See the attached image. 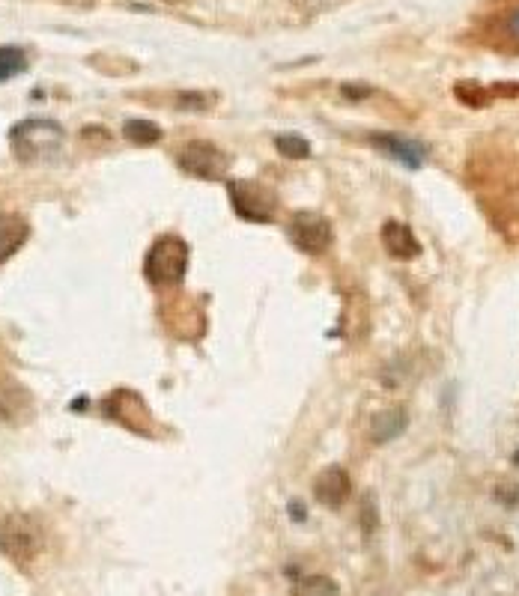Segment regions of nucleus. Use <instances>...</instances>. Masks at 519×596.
<instances>
[{"instance_id": "nucleus-1", "label": "nucleus", "mask_w": 519, "mask_h": 596, "mask_svg": "<svg viewBox=\"0 0 519 596\" xmlns=\"http://www.w3.org/2000/svg\"><path fill=\"white\" fill-rule=\"evenodd\" d=\"M188 272V245L179 236H159L147 251L144 274L156 286H173L179 284Z\"/></svg>"}, {"instance_id": "nucleus-2", "label": "nucleus", "mask_w": 519, "mask_h": 596, "mask_svg": "<svg viewBox=\"0 0 519 596\" xmlns=\"http://www.w3.org/2000/svg\"><path fill=\"white\" fill-rule=\"evenodd\" d=\"M0 552L18 567L34 561L43 552V528H39V522L27 516V513H9L0 522Z\"/></svg>"}, {"instance_id": "nucleus-3", "label": "nucleus", "mask_w": 519, "mask_h": 596, "mask_svg": "<svg viewBox=\"0 0 519 596\" xmlns=\"http://www.w3.org/2000/svg\"><path fill=\"white\" fill-rule=\"evenodd\" d=\"M13 149L18 161H43L51 159L63 143V129L51 120H24L13 129Z\"/></svg>"}, {"instance_id": "nucleus-4", "label": "nucleus", "mask_w": 519, "mask_h": 596, "mask_svg": "<svg viewBox=\"0 0 519 596\" xmlns=\"http://www.w3.org/2000/svg\"><path fill=\"white\" fill-rule=\"evenodd\" d=\"M227 194L233 209L242 221L251 224H269L278 212V194L272 188H266L263 182L254 179H233L227 182Z\"/></svg>"}, {"instance_id": "nucleus-5", "label": "nucleus", "mask_w": 519, "mask_h": 596, "mask_svg": "<svg viewBox=\"0 0 519 596\" xmlns=\"http://www.w3.org/2000/svg\"><path fill=\"white\" fill-rule=\"evenodd\" d=\"M287 236H290V242L308 256L325 254L334 242L332 224L320 212H296L287 224Z\"/></svg>"}, {"instance_id": "nucleus-6", "label": "nucleus", "mask_w": 519, "mask_h": 596, "mask_svg": "<svg viewBox=\"0 0 519 596\" xmlns=\"http://www.w3.org/2000/svg\"><path fill=\"white\" fill-rule=\"evenodd\" d=\"M177 164L182 173L197 179H224V173L230 170V159L224 156V149H218L216 143L209 140H195L186 143L177 152Z\"/></svg>"}, {"instance_id": "nucleus-7", "label": "nucleus", "mask_w": 519, "mask_h": 596, "mask_svg": "<svg viewBox=\"0 0 519 596\" xmlns=\"http://www.w3.org/2000/svg\"><path fill=\"white\" fill-rule=\"evenodd\" d=\"M105 412H108V418H114L117 424H123L126 429H131V433L147 436L149 429H152L147 403L135 394V390H129V388H120V390H114V394L105 399Z\"/></svg>"}, {"instance_id": "nucleus-8", "label": "nucleus", "mask_w": 519, "mask_h": 596, "mask_svg": "<svg viewBox=\"0 0 519 596\" xmlns=\"http://www.w3.org/2000/svg\"><path fill=\"white\" fill-rule=\"evenodd\" d=\"M352 492V480L346 475V468L341 466H329L322 468L317 480H313V498L320 501L322 507H341Z\"/></svg>"}, {"instance_id": "nucleus-9", "label": "nucleus", "mask_w": 519, "mask_h": 596, "mask_svg": "<svg viewBox=\"0 0 519 596\" xmlns=\"http://www.w3.org/2000/svg\"><path fill=\"white\" fill-rule=\"evenodd\" d=\"M380 239H382V248L389 251L394 260H415L421 254V242L415 239V233L406 227L403 221H385L382 230H380Z\"/></svg>"}, {"instance_id": "nucleus-10", "label": "nucleus", "mask_w": 519, "mask_h": 596, "mask_svg": "<svg viewBox=\"0 0 519 596\" xmlns=\"http://www.w3.org/2000/svg\"><path fill=\"white\" fill-rule=\"evenodd\" d=\"M370 140L385 152V156L397 159L403 168H409V170H418L424 164V159H427L424 147L421 143H415V140H406V138H397V135H370Z\"/></svg>"}, {"instance_id": "nucleus-11", "label": "nucleus", "mask_w": 519, "mask_h": 596, "mask_svg": "<svg viewBox=\"0 0 519 596\" xmlns=\"http://www.w3.org/2000/svg\"><path fill=\"white\" fill-rule=\"evenodd\" d=\"M34 409L27 388L15 379H0V418L6 420H24Z\"/></svg>"}, {"instance_id": "nucleus-12", "label": "nucleus", "mask_w": 519, "mask_h": 596, "mask_svg": "<svg viewBox=\"0 0 519 596\" xmlns=\"http://www.w3.org/2000/svg\"><path fill=\"white\" fill-rule=\"evenodd\" d=\"M27 236H30V227L22 215L0 212V263H6L9 256H15L22 251Z\"/></svg>"}, {"instance_id": "nucleus-13", "label": "nucleus", "mask_w": 519, "mask_h": 596, "mask_svg": "<svg viewBox=\"0 0 519 596\" xmlns=\"http://www.w3.org/2000/svg\"><path fill=\"white\" fill-rule=\"evenodd\" d=\"M406 424H409L406 409H385V412H380L370 420V436L373 441H391L403 433Z\"/></svg>"}, {"instance_id": "nucleus-14", "label": "nucleus", "mask_w": 519, "mask_h": 596, "mask_svg": "<svg viewBox=\"0 0 519 596\" xmlns=\"http://www.w3.org/2000/svg\"><path fill=\"white\" fill-rule=\"evenodd\" d=\"M123 135H126V140L138 143V147H149V143L161 140V129L149 120H129L123 126Z\"/></svg>"}, {"instance_id": "nucleus-15", "label": "nucleus", "mask_w": 519, "mask_h": 596, "mask_svg": "<svg viewBox=\"0 0 519 596\" xmlns=\"http://www.w3.org/2000/svg\"><path fill=\"white\" fill-rule=\"evenodd\" d=\"M293 596H338V584L329 575H304L293 588Z\"/></svg>"}, {"instance_id": "nucleus-16", "label": "nucleus", "mask_w": 519, "mask_h": 596, "mask_svg": "<svg viewBox=\"0 0 519 596\" xmlns=\"http://www.w3.org/2000/svg\"><path fill=\"white\" fill-rule=\"evenodd\" d=\"M24 66H27V57L22 48H13V45L0 48V81L15 78L18 72H24Z\"/></svg>"}, {"instance_id": "nucleus-17", "label": "nucleus", "mask_w": 519, "mask_h": 596, "mask_svg": "<svg viewBox=\"0 0 519 596\" xmlns=\"http://www.w3.org/2000/svg\"><path fill=\"white\" fill-rule=\"evenodd\" d=\"M274 147H278L281 156H287V159H308L311 156V143L304 138H299V135L274 138Z\"/></svg>"}, {"instance_id": "nucleus-18", "label": "nucleus", "mask_w": 519, "mask_h": 596, "mask_svg": "<svg viewBox=\"0 0 519 596\" xmlns=\"http://www.w3.org/2000/svg\"><path fill=\"white\" fill-rule=\"evenodd\" d=\"M507 34H511L516 43H519V6L511 13V18H507Z\"/></svg>"}]
</instances>
